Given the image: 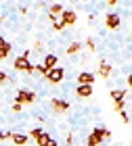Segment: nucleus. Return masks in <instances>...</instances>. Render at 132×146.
I'll list each match as a JSON object with an SVG mask.
<instances>
[{
  "mask_svg": "<svg viewBox=\"0 0 132 146\" xmlns=\"http://www.w3.org/2000/svg\"><path fill=\"white\" fill-rule=\"evenodd\" d=\"M13 67H15V71L31 73V63H29V52H25V54H19V56L15 58V63H13Z\"/></svg>",
  "mask_w": 132,
  "mask_h": 146,
  "instance_id": "nucleus-1",
  "label": "nucleus"
},
{
  "mask_svg": "<svg viewBox=\"0 0 132 146\" xmlns=\"http://www.w3.org/2000/svg\"><path fill=\"white\" fill-rule=\"evenodd\" d=\"M15 102L21 104V107H23V104H31V102H36V94H34V92H27V90H19Z\"/></svg>",
  "mask_w": 132,
  "mask_h": 146,
  "instance_id": "nucleus-2",
  "label": "nucleus"
},
{
  "mask_svg": "<svg viewBox=\"0 0 132 146\" xmlns=\"http://www.w3.org/2000/svg\"><path fill=\"white\" fill-rule=\"evenodd\" d=\"M46 79H48L50 84H59V82H63V77H65V71L61 67H55V69H50V71H46Z\"/></svg>",
  "mask_w": 132,
  "mask_h": 146,
  "instance_id": "nucleus-3",
  "label": "nucleus"
},
{
  "mask_svg": "<svg viewBox=\"0 0 132 146\" xmlns=\"http://www.w3.org/2000/svg\"><path fill=\"white\" fill-rule=\"evenodd\" d=\"M50 104H52V113H57V115H61V113H67V111L71 109V104H69L67 100H61V98H55Z\"/></svg>",
  "mask_w": 132,
  "mask_h": 146,
  "instance_id": "nucleus-4",
  "label": "nucleus"
},
{
  "mask_svg": "<svg viewBox=\"0 0 132 146\" xmlns=\"http://www.w3.org/2000/svg\"><path fill=\"white\" fill-rule=\"evenodd\" d=\"M105 25H107L109 29H117L122 25V17L117 15V13H109V15L105 17Z\"/></svg>",
  "mask_w": 132,
  "mask_h": 146,
  "instance_id": "nucleus-5",
  "label": "nucleus"
},
{
  "mask_svg": "<svg viewBox=\"0 0 132 146\" xmlns=\"http://www.w3.org/2000/svg\"><path fill=\"white\" fill-rule=\"evenodd\" d=\"M94 84V73L92 71H82L78 75V86H92Z\"/></svg>",
  "mask_w": 132,
  "mask_h": 146,
  "instance_id": "nucleus-6",
  "label": "nucleus"
},
{
  "mask_svg": "<svg viewBox=\"0 0 132 146\" xmlns=\"http://www.w3.org/2000/svg\"><path fill=\"white\" fill-rule=\"evenodd\" d=\"M38 146H57V138H52L50 134H42L40 138L36 140Z\"/></svg>",
  "mask_w": 132,
  "mask_h": 146,
  "instance_id": "nucleus-7",
  "label": "nucleus"
},
{
  "mask_svg": "<svg viewBox=\"0 0 132 146\" xmlns=\"http://www.w3.org/2000/svg\"><path fill=\"white\" fill-rule=\"evenodd\" d=\"M76 19H78V15H76L74 11H63V13H61V21H63V25H74Z\"/></svg>",
  "mask_w": 132,
  "mask_h": 146,
  "instance_id": "nucleus-8",
  "label": "nucleus"
},
{
  "mask_svg": "<svg viewBox=\"0 0 132 146\" xmlns=\"http://www.w3.org/2000/svg\"><path fill=\"white\" fill-rule=\"evenodd\" d=\"M57 63H59V58H57V54H44V69L46 71H50V69H55L57 67Z\"/></svg>",
  "mask_w": 132,
  "mask_h": 146,
  "instance_id": "nucleus-9",
  "label": "nucleus"
},
{
  "mask_svg": "<svg viewBox=\"0 0 132 146\" xmlns=\"http://www.w3.org/2000/svg\"><path fill=\"white\" fill-rule=\"evenodd\" d=\"M103 140H101V136H98V127H94L92 129V134L86 138V146H98Z\"/></svg>",
  "mask_w": 132,
  "mask_h": 146,
  "instance_id": "nucleus-10",
  "label": "nucleus"
},
{
  "mask_svg": "<svg viewBox=\"0 0 132 146\" xmlns=\"http://www.w3.org/2000/svg\"><path fill=\"white\" fill-rule=\"evenodd\" d=\"M11 140L15 142L17 146H25V144H27V140H29V136H25V134H21V131H15V134L11 136Z\"/></svg>",
  "mask_w": 132,
  "mask_h": 146,
  "instance_id": "nucleus-11",
  "label": "nucleus"
},
{
  "mask_svg": "<svg viewBox=\"0 0 132 146\" xmlns=\"http://www.w3.org/2000/svg\"><path fill=\"white\" fill-rule=\"evenodd\" d=\"M126 94H128V90H120V88L111 90V98H113V102H124Z\"/></svg>",
  "mask_w": 132,
  "mask_h": 146,
  "instance_id": "nucleus-12",
  "label": "nucleus"
},
{
  "mask_svg": "<svg viewBox=\"0 0 132 146\" xmlns=\"http://www.w3.org/2000/svg\"><path fill=\"white\" fill-rule=\"evenodd\" d=\"M76 94L80 96V98H88L92 94V86H78L76 88Z\"/></svg>",
  "mask_w": 132,
  "mask_h": 146,
  "instance_id": "nucleus-13",
  "label": "nucleus"
},
{
  "mask_svg": "<svg viewBox=\"0 0 132 146\" xmlns=\"http://www.w3.org/2000/svg\"><path fill=\"white\" fill-rule=\"evenodd\" d=\"M98 75H101V77H109L111 75V65L101 61V65H98Z\"/></svg>",
  "mask_w": 132,
  "mask_h": 146,
  "instance_id": "nucleus-14",
  "label": "nucleus"
},
{
  "mask_svg": "<svg viewBox=\"0 0 132 146\" xmlns=\"http://www.w3.org/2000/svg\"><path fill=\"white\" fill-rule=\"evenodd\" d=\"M61 13H63V6H61V4H57V2H55V4H50V6H48V15H50V19H55L57 15H61Z\"/></svg>",
  "mask_w": 132,
  "mask_h": 146,
  "instance_id": "nucleus-15",
  "label": "nucleus"
},
{
  "mask_svg": "<svg viewBox=\"0 0 132 146\" xmlns=\"http://www.w3.org/2000/svg\"><path fill=\"white\" fill-rule=\"evenodd\" d=\"M80 50H82V44H80V42H74V44H69V46H67V54H69V56L78 54Z\"/></svg>",
  "mask_w": 132,
  "mask_h": 146,
  "instance_id": "nucleus-16",
  "label": "nucleus"
},
{
  "mask_svg": "<svg viewBox=\"0 0 132 146\" xmlns=\"http://www.w3.org/2000/svg\"><path fill=\"white\" fill-rule=\"evenodd\" d=\"M98 136H101V140H109V138H111V131L105 129V127H98Z\"/></svg>",
  "mask_w": 132,
  "mask_h": 146,
  "instance_id": "nucleus-17",
  "label": "nucleus"
},
{
  "mask_svg": "<svg viewBox=\"0 0 132 146\" xmlns=\"http://www.w3.org/2000/svg\"><path fill=\"white\" fill-rule=\"evenodd\" d=\"M63 27H65V25H63L61 19H52V29H55V31H61Z\"/></svg>",
  "mask_w": 132,
  "mask_h": 146,
  "instance_id": "nucleus-18",
  "label": "nucleus"
},
{
  "mask_svg": "<svg viewBox=\"0 0 132 146\" xmlns=\"http://www.w3.org/2000/svg\"><path fill=\"white\" fill-rule=\"evenodd\" d=\"M9 52H11V44H6L4 48H0V61H4V58L9 56Z\"/></svg>",
  "mask_w": 132,
  "mask_h": 146,
  "instance_id": "nucleus-19",
  "label": "nucleus"
},
{
  "mask_svg": "<svg viewBox=\"0 0 132 146\" xmlns=\"http://www.w3.org/2000/svg\"><path fill=\"white\" fill-rule=\"evenodd\" d=\"M31 71H36L38 75H42V77L46 75V69H44V65H42V63H40V65H36V67H31Z\"/></svg>",
  "mask_w": 132,
  "mask_h": 146,
  "instance_id": "nucleus-20",
  "label": "nucleus"
},
{
  "mask_svg": "<svg viewBox=\"0 0 132 146\" xmlns=\"http://www.w3.org/2000/svg\"><path fill=\"white\" fill-rule=\"evenodd\" d=\"M42 134H44V131H42L40 127H36V129H31V131H29V138H34V140H38V138H40Z\"/></svg>",
  "mask_w": 132,
  "mask_h": 146,
  "instance_id": "nucleus-21",
  "label": "nucleus"
},
{
  "mask_svg": "<svg viewBox=\"0 0 132 146\" xmlns=\"http://www.w3.org/2000/svg\"><path fill=\"white\" fill-rule=\"evenodd\" d=\"M84 46H86V48H88L90 52H94V40H92V38H88V40H86V44H84Z\"/></svg>",
  "mask_w": 132,
  "mask_h": 146,
  "instance_id": "nucleus-22",
  "label": "nucleus"
},
{
  "mask_svg": "<svg viewBox=\"0 0 132 146\" xmlns=\"http://www.w3.org/2000/svg\"><path fill=\"white\" fill-rule=\"evenodd\" d=\"M11 136H13V131H0V142H2V140H9Z\"/></svg>",
  "mask_w": 132,
  "mask_h": 146,
  "instance_id": "nucleus-23",
  "label": "nucleus"
},
{
  "mask_svg": "<svg viewBox=\"0 0 132 146\" xmlns=\"http://www.w3.org/2000/svg\"><path fill=\"white\" fill-rule=\"evenodd\" d=\"M120 115H122V121H124V123H126V125H128V123H130V115H128V113H126V111H122V113H120Z\"/></svg>",
  "mask_w": 132,
  "mask_h": 146,
  "instance_id": "nucleus-24",
  "label": "nucleus"
},
{
  "mask_svg": "<svg viewBox=\"0 0 132 146\" xmlns=\"http://www.w3.org/2000/svg\"><path fill=\"white\" fill-rule=\"evenodd\" d=\"M115 111H117V113L126 111V104H124V102H115Z\"/></svg>",
  "mask_w": 132,
  "mask_h": 146,
  "instance_id": "nucleus-25",
  "label": "nucleus"
},
{
  "mask_svg": "<svg viewBox=\"0 0 132 146\" xmlns=\"http://www.w3.org/2000/svg\"><path fill=\"white\" fill-rule=\"evenodd\" d=\"M6 79H9V77H6V73H4V71H0V84L6 82Z\"/></svg>",
  "mask_w": 132,
  "mask_h": 146,
  "instance_id": "nucleus-26",
  "label": "nucleus"
},
{
  "mask_svg": "<svg viewBox=\"0 0 132 146\" xmlns=\"http://www.w3.org/2000/svg\"><path fill=\"white\" fill-rule=\"evenodd\" d=\"M6 44H9V42H6V40H4L2 36H0V48H4V46H6Z\"/></svg>",
  "mask_w": 132,
  "mask_h": 146,
  "instance_id": "nucleus-27",
  "label": "nucleus"
},
{
  "mask_svg": "<svg viewBox=\"0 0 132 146\" xmlns=\"http://www.w3.org/2000/svg\"><path fill=\"white\" fill-rule=\"evenodd\" d=\"M13 111L19 113V111H21V104H17V102H15V104H13Z\"/></svg>",
  "mask_w": 132,
  "mask_h": 146,
  "instance_id": "nucleus-28",
  "label": "nucleus"
},
{
  "mask_svg": "<svg viewBox=\"0 0 132 146\" xmlns=\"http://www.w3.org/2000/svg\"><path fill=\"white\" fill-rule=\"evenodd\" d=\"M105 4H107V6H115V4H117V0H107Z\"/></svg>",
  "mask_w": 132,
  "mask_h": 146,
  "instance_id": "nucleus-29",
  "label": "nucleus"
},
{
  "mask_svg": "<svg viewBox=\"0 0 132 146\" xmlns=\"http://www.w3.org/2000/svg\"><path fill=\"white\" fill-rule=\"evenodd\" d=\"M0 23H2V17H0Z\"/></svg>",
  "mask_w": 132,
  "mask_h": 146,
  "instance_id": "nucleus-30",
  "label": "nucleus"
}]
</instances>
